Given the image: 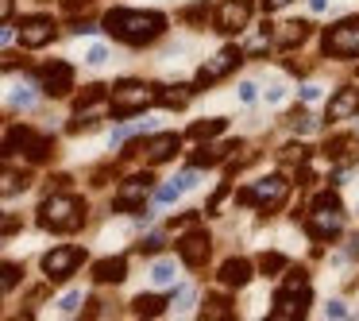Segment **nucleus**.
<instances>
[{
    "label": "nucleus",
    "instance_id": "nucleus-10",
    "mask_svg": "<svg viewBox=\"0 0 359 321\" xmlns=\"http://www.w3.org/2000/svg\"><path fill=\"white\" fill-rule=\"evenodd\" d=\"M240 63H243V51H240V47H224L217 58H212V63H205L201 70H197V81H194V86H197V89H209L212 81H220L224 74H232Z\"/></svg>",
    "mask_w": 359,
    "mask_h": 321
},
{
    "label": "nucleus",
    "instance_id": "nucleus-34",
    "mask_svg": "<svg viewBox=\"0 0 359 321\" xmlns=\"http://www.w3.org/2000/svg\"><path fill=\"white\" fill-rule=\"evenodd\" d=\"M344 148H351V136H336L332 143H325V155H328V159H340Z\"/></svg>",
    "mask_w": 359,
    "mask_h": 321
},
{
    "label": "nucleus",
    "instance_id": "nucleus-42",
    "mask_svg": "<svg viewBox=\"0 0 359 321\" xmlns=\"http://www.w3.org/2000/svg\"><path fill=\"white\" fill-rule=\"evenodd\" d=\"M104 58H109V51H104V47H89V55H86V63H89V66H101V63H104Z\"/></svg>",
    "mask_w": 359,
    "mask_h": 321
},
{
    "label": "nucleus",
    "instance_id": "nucleus-16",
    "mask_svg": "<svg viewBox=\"0 0 359 321\" xmlns=\"http://www.w3.org/2000/svg\"><path fill=\"white\" fill-rule=\"evenodd\" d=\"M178 148H182V140L174 132H158V136H151V140H147V148H143V151H147V163H166Z\"/></svg>",
    "mask_w": 359,
    "mask_h": 321
},
{
    "label": "nucleus",
    "instance_id": "nucleus-45",
    "mask_svg": "<svg viewBox=\"0 0 359 321\" xmlns=\"http://www.w3.org/2000/svg\"><path fill=\"white\" fill-rule=\"evenodd\" d=\"M70 32H78V35H89V32H97V27H93V20H78V24H74Z\"/></svg>",
    "mask_w": 359,
    "mask_h": 321
},
{
    "label": "nucleus",
    "instance_id": "nucleus-7",
    "mask_svg": "<svg viewBox=\"0 0 359 321\" xmlns=\"http://www.w3.org/2000/svg\"><path fill=\"white\" fill-rule=\"evenodd\" d=\"M320 47H325V55H336V58H359V16L332 24L320 39Z\"/></svg>",
    "mask_w": 359,
    "mask_h": 321
},
{
    "label": "nucleus",
    "instance_id": "nucleus-48",
    "mask_svg": "<svg viewBox=\"0 0 359 321\" xmlns=\"http://www.w3.org/2000/svg\"><path fill=\"white\" fill-rule=\"evenodd\" d=\"M93 0H66V12H78V8H89Z\"/></svg>",
    "mask_w": 359,
    "mask_h": 321
},
{
    "label": "nucleus",
    "instance_id": "nucleus-11",
    "mask_svg": "<svg viewBox=\"0 0 359 321\" xmlns=\"http://www.w3.org/2000/svg\"><path fill=\"white\" fill-rule=\"evenodd\" d=\"M39 86L47 97H66L74 89V66L70 63H47L39 70Z\"/></svg>",
    "mask_w": 359,
    "mask_h": 321
},
{
    "label": "nucleus",
    "instance_id": "nucleus-40",
    "mask_svg": "<svg viewBox=\"0 0 359 321\" xmlns=\"http://www.w3.org/2000/svg\"><path fill=\"white\" fill-rule=\"evenodd\" d=\"M158 248H163V236H147V240L140 244V251H143V256H155Z\"/></svg>",
    "mask_w": 359,
    "mask_h": 321
},
{
    "label": "nucleus",
    "instance_id": "nucleus-18",
    "mask_svg": "<svg viewBox=\"0 0 359 321\" xmlns=\"http://www.w3.org/2000/svg\"><path fill=\"white\" fill-rule=\"evenodd\" d=\"M220 282H224V287H248L251 282V263L248 259H228L224 267H220Z\"/></svg>",
    "mask_w": 359,
    "mask_h": 321
},
{
    "label": "nucleus",
    "instance_id": "nucleus-27",
    "mask_svg": "<svg viewBox=\"0 0 359 321\" xmlns=\"http://www.w3.org/2000/svg\"><path fill=\"white\" fill-rule=\"evenodd\" d=\"M209 16H212V8L205 4V0H201V4H189V8H182V20H186V24H194V27H205V24H209Z\"/></svg>",
    "mask_w": 359,
    "mask_h": 321
},
{
    "label": "nucleus",
    "instance_id": "nucleus-9",
    "mask_svg": "<svg viewBox=\"0 0 359 321\" xmlns=\"http://www.w3.org/2000/svg\"><path fill=\"white\" fill-rule=\"evenodd\" d=\"M151 174H135V178H128L124 186L116 190V197H112V209L116 213H135V209H143V202H147V194H151Z\"/></svg>",
    "mask_w": 359,
    "mask_h": 321
},
{
    "label": "nucleus",
    "instance_id": "nucleus-25",
    "mask_svg": "<svg viewBox=\"0 0 359 321\" xmlns=\"http://www.w3.org/2000/svg\"><path fill=\"white\" fill-rule=\"evenodd\" d=\"M305 35H309V24H305V20H294V24H282L278 43H282V47H294V43H302Z\"/></svg>",
    "mask_w": 359,
    "mask_h": 321
},
{
    "label": "nucleus",
    "instance_id": "nucleus-5",
    "mask_svg": "<svg viewBox=\"0 0 359 321\" xmlns=\"http://www.w3.org/2000/svg\"><path fill=\"white\" fill-rule=\"evenodd\" d=\"M309 302H313V294H309V279H305V271L297 267V271L286 279V287H282L278 294H274V310H271V317H274V321L305 317Z\"/></svg>",
    "mask_w": 359,
    "mask_h": 321
},
{
    "label": "nucleus",
    "instance_id": "nucleus-39",
    "mask_svg": "<svg viewBox=\"0 0 359 321\" xmlns=\"http://www.w3.org/2000/svg\"><path fill=\"white\" fill-rule=\"evenodd\" d=\"M78 310H81V294H78V290H70V294L62 298V313H78Z\"/></svg>",
    "mask_w": 359,
    "mask_h": 321
},
{
    "label": "nucleus",
    "instance_id": "nucleus-23",
    "mask_svg": "<svg viewBox=\"0 0 359 321\" xmlns=\"http://www.w3.org/2000/svg\"><path fill=\"white\" fill-rule=\"evenodd\" d=\"M201 321H232V306H228V298L212 294L209 302H205V310H201Z\"/></svg>",
    "mask_w": 359,
    "mask_h": 321
},
{
    "label": "nucleus",
    "instance_id": "nucleus-1",
    "mask_svg": "<svg viewBox=\"0 0 359 321\" xmlns=\"http://www.w3.org/2000/svg\"><path fill=\"white\" fill-rule=\"evenodd\" d=\"M104 32L120 43H132V47H147L158 35L166 32V16L163 12H135V8H112L104 16Z\"/></svg>",
    "mask_w": 359,
    "mask_h": 321
},
{
    "label": "nucleus",
    "instance_id": "nucleus-28",
    "mask_svg": "<svg viewBox=\"0 0 359 321\" xmlns=\"http://www.w3.org/2000/svg\"><path fill=\"white\" fill-rule=\"evenodd\" d=\"M151 279H155L158 287H170V282L178 279V267H174L170 259H158V263L151 267Z\"/></svg>",
    "mask_w": 359,
    "mask_h": 321
},
{
    "label": "nucleus",
    "instance_id": "nucleus-17",
    "mask_svg": "<svg viewBox=\"0 0 359 321\" xmlns=\"http://www.w3.org/2000/svg\"><path fill=\"white\" fill-rule=\"evenodd\" d=\"M359 112V89H340V93L328 101V120H348V117H355Z\"/></svg>",
    "mask_w": 359,
    "mask_h": 321
},
{
    "label": "nucleus",
    "instance_id": "nucleus-43",
    "mask_svg": "<svg viewBox=\"0 0 359 321\" xmlns=\"http://www.w3.org/2000/svg\"><path fill=\"white\" fill-rule=\"evenodd\" d=\"M16 228H20V221L12 217V213H4V225H0V232H4V236H12Z\"/></svg>",
    "mask_w": 359,
    "mask_h": 321
},
{
    "label": "nucleus",
    "instance_id": "nucleus-38",
    "mask_svg": "<svg viewBox=\"0 0 359 321\" xmlns=\"http://www.w3.org/2000/svg\"><path fill=\"white\" fill-rule=\"evenodd\" d=\"M189 302H194V287H182V290H178V294H174V298H170V306H174V310H186V306H189Z\"/></svg>",
    "mask_w": 359,
    "mask_h": 321
},
{
    "label": "nucleus",
    "instance_id": "nucleus-33",
    "mask_svg": "<svg viewBox=\"0 0 359 321\" xmlns=\"http://www.w3.org/2000/svg\"><path fill=\"white\" fill-rule=\"evenodd\" d=\"M305 155H309V151H305L302 143H286V148H282V163H305Z\"/></svg>",
    "mask_w": 359,
    "mask_h": 321
},
{
    "label": "nucleus",
    "instance_id": "nucleus-8",
    "mask_svg": "<svg viewBox=\"0 0 359 321\" xmlns=\"http://www.w3.org/2000/svg\"><path fill=\"white\" fill-rule=\"evenodd\" d=\"M24 151L32 163H47L55 155V140L50 136H39L32 128H8V140H4V151Z\"/></svg>",
    "mask_w": 359,
    "mask_h": 321
},
{
    "label": "nucleus",
    "instance_id": "nucleus-35",
    "mask_svg": "<svg viewBox=\"0 0 359 321\" xmlns=\"http://www.w3.org/2000/svg\"><path fill=\"white\" fill-rule=\"evenodd\" d=\"M16 190H27V178H16L12 171H4V197H12Z\"/></svg>",
    "mask_w": 359,
    "mask_h": 321
},
{
    "label": "nucleus",
    "instance_id": "nucleus-47",
    "mask_svg": "<svg viewBox=\"0 0 359 321\" xmlns=\"http://www.w3.org/2000/svg\"><path fill=\"white\" fill-rule=\"evenodd\" d=\"M317 97H320L317 86H302V101H317Z\"/></svg>",
    "mask_w": 359,
    "mask_h": 321
},
{
    "label": "nucleus",
    "instance_id": "nucleus-2",
    "mask_svg": "<svg viewBox=\"0 0 359 321\" xmlns=\"http://www.w3.org/2000/svg\"><path fill=\"white\" fill-rule=\"evenodd\" d=\"M39 225L47 232H74L86 225V202L74 194H50L39 205Z\"/></svg>",
    "mask_w": 359,
    "mask_h": 321
},
{
    "label": "nucleus",
    "instance_id": "nucleus-19",
    "mask_svg": "<svg viewBox=\"0 0 359 321\" xmlns=\"http://www.w3.org/2000/svg\"><path fill=\"white\" fill-rule=\"evenodd\" d=\"M232 151H240V143H220V148H201V151H194L189 155V166H217L220 159H228Z\"/></svg>",
    "mask_w": 359,
    "mask_h": 321
},
{
    "label": "nucleus",
    "instance_id": "nucleus-20",
    "mask_svg": "<svg viewBox=\"0 0 359 321\" xmlns=\"http://www.w3.org/2000/svg\"><path fill=\"white\" fill-rule=\"evenodd\" d=\"M93 279H97V282H124V279H128V259H124V256L101 259V263L93 267Z\"/></svg>",
    "mask_w": 359,
    "mask_h": 321
},
{
    "label": "nucleus",
    "instance_id": "nucleus-22",
    "mask_svg": "<svg viewBox=\"0 0 359 321\" xmlns=\"http://www.w3.org/2000/svg\"><path fill=\"white\" fill-rule=\"evenodd\" d=\"M228 128L224 117H209V120H197L194 128H189V140H212V136H220Z\"/></svg>",
    "mask_w": 359,
    "mask_h": 321
},
{
    "label": "nucleus",
    "instance_id": "nucleus-21",
    "mask_svg": "<svg viewBox=\"0 0 359 321\" xmlns=\"http://www.w3.org/2000/svg\"><path fill=\"white\" fill-rule=\"evenodd\" d=\"M155 89L163 109H186L189 97H194V86H155Z\"/></svg>",
    "mask_w": 359,
    "mask_h": 321
},
{
    "label": "nucleus",
    "instance_id": "nucleus-32",
    "mask_svg": "<svg viewBox=\"0 0 359 321\" xmlns=\"http://www.w3.org/2000/svg\"><path fill=\"white\" fill-rule=\"evenodd\" d=\"M8 105H12V109H32V105H35V97H32V89H27V86H20V89H12V93H8Z\"/></svg>",
    "mask_w": 359,
    "mask_h": 321
},
{
    "label": "nucleus",
    "instance_id": "nucleus-4",
    "mask_svg": "<svg viewBox=\"0 0 359 321\" xmlns=\"http://www.w3.org/2000/svg\"><path fill=\"white\" fill-rule=\"evenodd\" d=\"M305 228H309L313 240H332V236H340L344 209H340V197H336L332 190L313 197V209H309V217H305Z\"/></svg>",
    "mask_w": 359,
    "mask_h": 321
},
{
    "label": "nucleus",
    "instance_id": "nucleus-6",
    "mask_svg": "<svg viewBox=\"0 0 359 321\" xmlns=\"http://www.w3.org/2000/svg\"><path fill=\"white\" fill-rule=\"evenodd\" d=\"M236 197H240V205H259V209L274 213V209H282L286 197H290V178L286 174H271V178L255 182L251 190H240Z\"/></svg>",
    "mask_w": 359,
    "mask_h": 321
},
{
    "label": "nucleus",
    "instance_id": "nucleus-41",
    "mask_svg": "<svg viewBox=\"0 0 359 321\" xmlns=\"http://www.w3.org/2000/svg\"><path fill=\"white\" fill-rule=\"evenodd\" d=\"M255 93H259V86H255V81H243V86H240V101H243V105H251V101H255Z\"/></svg>",
    "mask_w": 359,
    "mask_h": 321
},
{
    "label": "nucleus",
    "instance_id": "nucleus-37",
    "mask_svg": "<svg viewBox=\"0 0 359 321\" xmlns=\"http://www.w3.org/2000/svg\"><path fill=\"white\" fill-rule=\"evenodd\" d=\"M20 275H24V271H20L16 263H4V279H0V287H4V290H12V287H16V279H20Z\"/></svg>",
    "mask_w": 359,
    "mask_h": 321
},
{
    "label": "nucleus",
    "instance_id": "nucleus-36",
    "mask_svg": "<svg viewBox=\"0 0 359 321\" xmlns=\"http://www.w3.org/2000/svg\"><path fill=\"white\" fill-rule=\"evenodd\" d=\"M93 128H97V117H81V112H78V120H70V132L74 136H78V132H93Z\"/></svg>",
    "mask_w": 359,
    "mask_h": 321
},
{
    "label": "nucleus",
    "instance_id": "nucleus-3",
    "mask_svg": "<svg viewBox=\"0 0 359 321\" xmlns=\"http://www.w3.org/2000/svg\"><path fill=\"white\" fill-rule=\"evenodd\" d=\"M151 105H158V89L155 86H147V81H116L112 86V93H109V109H112V117H135V112H143V109H151Z\"/></svg>",
    "mask_w": 359,
    "mask_h": 321
},
{
    "label": "nucleus",
    "instance_id": "nucleus-31",
    "mask_svg": "<svg viewBox=\"0 0 359 321\" xmlns=\"http://www.w3.org/2000/svg\"><path fill=\"white\" fill-rule=\"evenodd\" d=\"M286 124L294 128V132H317V117H309L305 109H294V112H290Z\"/></svg>",
    "mask_w": 359,
    "mask_h": 321
},
{
    "label": "nucleus",
    "instance_id": "nucleus-14",
    "mask_svg": "<svg viewBox=\"0 0 359 321\" xmlns=\"http://www.w3.org/2000/svg\"><path fill=\"white\" fill-rule=\"evenodd\" d=\"M248 20H251V4H248V0H224L220 12H217V27L224 35H240L243 27H248Z\"/></svg>",
    "mask_w": 359,
    "mask_h": 321
},
{
    "label": "nucleus",
    "instance_id": "nucleus-29",
    "mask_svg": "<svg viewBox=\"0 0 359 321\" xmlns=\"http://www.w3.org/2000/svg\"><path fill=\"white\" fill-rule=\"evenodd\" d=\"M259 271H263V275L286 271V256H282V251H263V256H259Z\"/></svg>",
    "mask_w": 359,
    "mask_h": 321
},
{
    "label": "nucleus",
    "instance_id": "nucleus-30",
    "mask_svg": "<svg viewBox=\"0 0 359 321\" xmlns=\"http://www.w3.org/2000/svg\"><path fill=\"white\" fill-rule=\"evenodd\" d=\"M109 97V86H86V93L78 97V112H86V109H93L97 101H104Z\"/></svg>",
    "mask_w": 359,
    "mask_h": 321
},
{
    "label": "nucleus",
    "instance_id": "nucleus-15",
    "mask_svg": "<svg viewBox=\"0 0 359 321\" xmlns=\"http://www.w3.org/2000/svg\"><path fill=\"white\" fill-rule=\"evenodd\" d=\"M55 39V20L50 16H27L20 20V43L24 47H47V43Z\"/></svg>",
    "mask_w": 359,
    "mask_h": 321
},
{
    "label": "nucleus",
    "instance_id": "nucleus-24",
    "mask_svg": "<svg viewBox=\"0 0 359 321\" xmlns=\"http://www.w3.org/2000/svg\"><path fill=\"white\" fill-rule=\"evenodd\" d=\"M166 306H170V302L158 298V294H140V298H135V313H140V317H158Z\"/></svg>",
    "mask_w": 359,
    "mask_h": 321
},
{
    "label": "nucleus",
    "instance_id": "nucleus-49",
    "mask_svg": "<svg viewBox=\"0 0 359 321\" xmlns=\"http://www.w3.org/2000/svg\"><path fill=\"white\" fill-rule=\"evenodd\" d=\"M0 16H4V24L12 20V0H0Z\"/></svg>",
    "mask_w": 359,
    "mask_h": 321
},
{
    "label": "nucleus",
    "instance_id": "nucleus-12",
    "mask_svg": "<svg viewBox=\"0 0 359 321\" xmlns=\"http://www.w3.org/2000/svg\"><path fill=\"white\" fill-rule=\"evenodd\" d=\"M86 263V251L81 248H55L43 256V271H47V279H66V275L74 271V267Z\"/></svg>",
    "mask_w": 359,
    "mask_h": 321
},
{
    "label": "nucleus",
    "instance_id": "nucleus-13",
    "mask_svg": "<svg viewBox=\"0 0 359 321\" xmlns=\"http://www.w3.org/2000/svg\"><path fill=\"white\" fill-rule=\"evenodd\" d=\"M209 248H212V240H209V232H205V228L186 232V236L178 240V256H182V263H186V267H205Z\"/></svg>",
    "mask_w": 359,
    "mask_h": 321
},
{
    "label": "nucleus",
    "instance_id": "nucleus-26",
    "mask_svg": "<svg viewBox=\"0 0 359 321\" xmlns=\"http://www.w3.org/2000/svg\"><path fill=\"white\" fill-rule=\"evenodd\" d=\"M186 190H189V186H186V178L178 174L174 182H166V186H158V190H155V202H158V205H170V202H178V197L186 194Z\"/></svg>",
    "mask_w": 359,
    "mask_h": 321
},
{
    "label": "nucleus",
    "instance_id": "nucleus-44",
    "mask_svg": "<svg viewBox=\"0 0 359 321\" xmlns=\"http://www.w3.org/2000/svg\"><path fill=\"white\" fill-rule=\"evenodd\" d=\"M328 317H348V306H344V302H328Z\"/></svg>",
    "mask_w": 359,
    "mask_h": 321
},
{
    "label": "nucleus",
    "instance_id": "nucleus-46",
    "mask_svg": "<svg viewBox=\"0 0 359 321\" xmlns=\"http://www.w3.org/2000/svg\"><path fill=\"white\" fill-rule=\"evenodd\" d=\"M259 4H263V12H278V8H286L290 0H259Z\"/></svg>",
    "mask_w": 359,
    "mask_h": 321
}]
</instances>
